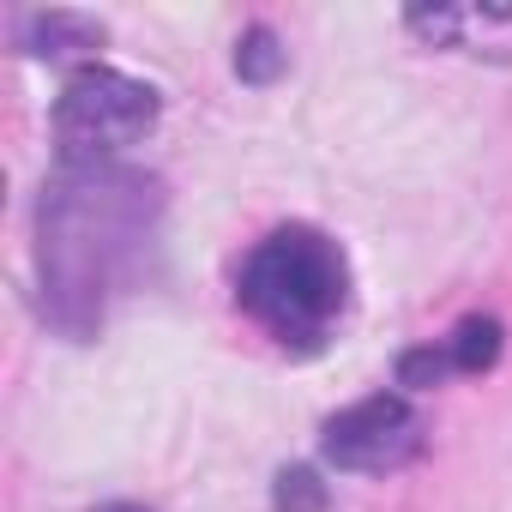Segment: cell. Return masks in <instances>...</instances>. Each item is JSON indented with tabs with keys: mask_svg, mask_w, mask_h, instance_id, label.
Masks as SVG:
<instances>
[{
	"mask_svg": "<svg viewBox=\"0 0 512 512\" xmlns=\"http://www.w3.org/2000/svg\"><path fill=\"white\" fill-rule=\"evenodd\" d=\"M157 127V91L121 67H79L55 103L61 157H115Z\"/></svg>",
	"mask_w": 512,
	"mask_h": 512,
	"instance_id": "cell-3",
	"label": "cell"
},
{
	"mask_svg": "<svg viewBox=\"0 0 512 512\" xmlns=\"http://www.w3.org/2000/svg\"><path fill=\"white\" fill-rule=\"evenodd\" d=\"M452 374V350L440 344H416V350H404L398 356V386H410V392H428V386H440Z\"/></svg>",
	"mask_w": 512,
	"mask_h": 512,
	"instance_id": "cell-9",
	"label": "cell"
},
{
	"mask_svg": "<svg viewBox=\"0 0 512 512\" xmlns=\"http://www.w3.org/2000/svg\"><path fill=\"white\" fill-rule=\"evenodd\" d=\"M163 193L115 157H61L37 199V302L67 338H97L109 296L133 278L157 235Z\"/></svg>",
	"mask_w": 512,
	"mask_h": 512,
	"instance_id": "cell-1",
	"label": "cell"
},
{
	"mask_svg": "<svg viewBox=\"0 0 512 512\" xmlns=\"http://www.w3.org/2000/svg\"><path fill=\"white\" fill-rule=\"evenodd\" d=\"M272 506H278V512H326V506H332V488L320 482V470L290 464V470H278V482H272Z\"/></svg>",
	"mask_w": 512,
	"mask_h": 512,
	"instance_id": "cell-8",
	"label": "cell"
},
{
	"mask_svg": "<svg viewBox=\"0 0 512 512\" xmlns=\"http://www.w3.org/2000/svg\"><path fill=\"white\" fill-rule=\"evenodd\" d=\"M19 43H25V55H37V61H67V55L97 49V43H103V25L85 19V13H31V19L19 25Z\"/></svg>",
	"mask_w": 512,
	"mask_h": 512,
	"instance_id": "cell-5",
	"label": "cell"
},
{
	"mask_svg": "<svg viewBox=\"0 0 512 512\" xmlns=\"http://www.w3.org/2000/svg\"><path fill=\"white\" fill-rule=\"evenodd\" d=\"M320 452H326L338 470H356V476L404 470V464L422 452V416L410 410V398H404V392L356 398L350 410H338V416L326 422Z\"/></svg>",
	"mask_w": 512,
	"mask_h": 512,
	"instance_id": "cell-4",
	"label": "cell"
},
{
	"mask_svg": "<svg viewBox=\"0 0 512 512\" xmlns=\"http://www.w3.org/2000/svg\"><path fill=\"white\" fill-rule=\"evenodd\" d=\"M410 31H416V37H434V43H452V37H458V13H452V7H434V13L416 7V13H410Z\"/></svg>",
	"mask_w": 512,
	"mask_h": 512,
	"instance_id": "cell-10",
	"label": "cell"
},
{
	"mask_svg": "<svg viewBox=\"0 0 512 512\" xmlns=\"http://www.w3.org/2000/svg\"><path fill=\"white\" fill-rule=\"evenodd\" d=\"M97 512H145V506H133V500H109V506H97Z\"/></svg>",
	"mask_w": 512,
	"mask_h": 512,
	"instance_id": "cell-11",
	"label": "cell"
},
{
	"mask_svg": "<svg viewBox=\"0 0 512 512\" xmlns=\"http://www.w3.org/2000/svg\"><path fill=\"white\" fill-rule=\"evenodd\" d=\"M350 302V266L332 235L290 223L272 229L241 266V308L284 350H314Z\"/></svg>",
	"mask_w": 512,
	"mask_h": 512,
	"instance_id": "cell-2",
	"label": "cell"
},
{
	"mask_svg": "<svg viewBox=\"0 0 512 512\" xmlns=\"http://www.w3.org/2000/svg\"><path fill=\"white\" fill-rule=\"evenodd\" d=\"M284 67H290V49H284L278 31H266V25H253V31L235 43V73H241V85H272Z\"/></svg>",
	"mask_w": 512,
	"mask_h": 512,
	"instance_id": "cell-7",
	"label": "cell"
},
{
	"mask_svg": "<svg viewBox=\"0 0 512 512\" xmlns=\"http://www.w3.org/2000/svg\"><path fill=\"white\" fill-rule=\"evenodd\" d=\"M500 344H506V332H500L494 314H470V320H458V332L446 338L458 374H482V368H494V362H500Z\"/></svg>",
	"mask_w": 512,
	"mask_h": 512,
	"instance_id": "cell-6",
	"label": "cell"
}]
</instances>
